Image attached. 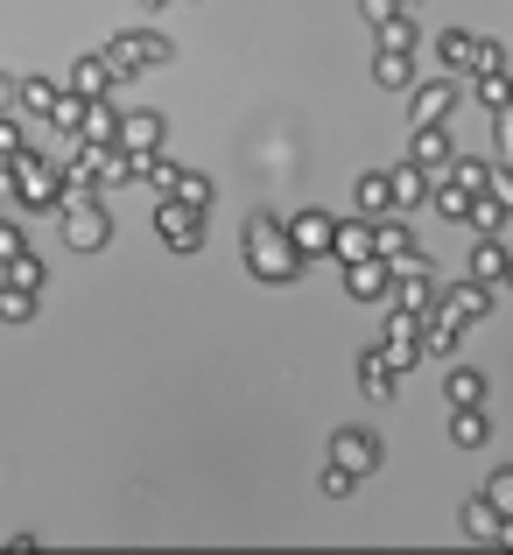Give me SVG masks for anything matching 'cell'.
I'll use <instances>...</instances> for the list:
<instances>
[{
	"label": "cell",
	"instance_id": "1",
	"mask_svg": "<svg viewBox=\"0 0 513 555\" xmlns=\"http://www.w3.org/2000/svg\"><path fill=\"white\" fill-rule=\"evenodd\" d=\"M240 246H246V274H254V282H268V288H282V282H296V274H303V260H296V246H288L282 218H268V211L246 218Z\"/></svg>",
	"mask_w": 513,
	"mask_h": 555
},
{
	"label": "cell",
	"instance_id": "2",
	"mask_svg": "<svg viewBox=\"0 0 513 555\" xmlns=\"http://www.w3.org/2000/svg\"><path fill=\"white\" fill-rule=\"evenodd\" d=\"M14 197L28 204V211H64V163L56 155H14Z\"/></svg>",
	"mask_w": 513,
	"mask_h": 555
},
{
	"label": "cell",
	"instance_id": "3",
	"mask_svg": "<svg viewBox=\"0 0 513 555\" xmlns=\"http://www.w3.org/2000/svg\"><path fill=\"white\" fill-rule=\"evenodd\" d=\"M99 56L113 64V85H120V78H141V70H163L176 50H169V36H155V28H127V36H113Z\"/></svg>",
	"mask_w": 513,
	"mask_h": 555
},
{
	"label": "cell",
	"instance_id": "4",
	"mask_svg": "<svg viewBox=\"0 0 513 555\" xmlns=\"http://www.w3.org/2000/svg\"><path fill=\"white\" fill-rule=\"evenodd\" d=\"M64 246L70 254H99V246H113V211L106 197H64Z\"/></svg>",
	"mask_w": 513,
	"mask_h": 555
},
{
	"label": "cell",
	"instance_id": "5",
	"mask_svg": "<svg viewBox=\"0 0 513 555\" xmlns=\"http://www.w3.org/2000/svg\"><path fill=\"white\" fill-rule=\"evenodd\" d=\"M436 296H444V282H436V268L422 254L394 260V288H387V310H408V317H429Z\"/></svg>",
	"mask_w": 513,
	"mask_h": 555
},
{
	"label": "cell",
	"instance_id": "6",
	"mask_svg": "<svg viewBox=\"0 0 513 555\" xmlns=\"http://www.w3.org/2000/svg\"><path fill=\"white\" fill-rule=\"evenodd\" d=\"M155 240H163L169 254H197V246H204V218L190 211V204L163 197V204H155Z\"/></svg>",
	"mask_w": 513,
	"mask_h": 555
},
{
	"label": "cell",
	"instance_id": "7",
	"mask_svg": "<svg viewBox=\"0 0 513 555\" xmlns=\"http://www.w3.org/2000/svg\"><path fill=\"white\" fill-rule=\"evenodd\" d=\"M282 232H288V246H296V260H331V240H338V218H331V211H317V204H310V211H296Z\"/></svg>",
	"mask_w": 513,
	"mask_h": 555
},
{
	"label": "cell",
	"instance_id": "8",
	"mask_svg": "<svg viewBox=\"0 0 513 555\" xmlns=\"http://www.w3.org/2000/svg\"><path fill=\"white\" fill-rule=\"evenodd\" d=\"M331 464H338L345 478H373L380 472V436L373 429H338L331 436Z\"/></svg>",
	"mask_w": 513,
	"mask_h": 555
},
{
	"label": "cell",
	"instance_id": "9",
	"mask_svg": "<svg viewBox=\"0 0 513 555\" xmlns=\"http://www.w3.org/2000/svg\"><path fill=\"white\" fill-rule=\"evenodd\" d=\"M408 163L422 169V177H450V163H458V149H450V127H415L408 134Z\"/></svg>",
	"mask_w": 513,
	"mask_h": 555
},
{
	"label": "cell",
	"instance_id": "10",
	"mask_svg": "<svg viewBox=\"0 0 513 555\" xmlns=\"http://www.w3.org/2000/svg\"><path fill=\"white\" fill-rule=\"evenodd\" d=\"M70 99H85V106H99V99H113V64L106 56H78V64H70V85H64Z\"/></svg>",
	"mask_w": 513,
	"mask_h": 555
},
{
	"label": "cell",
	"instance_id": "11",
	"mask_svg": "<svg viewBox=\"0 0 513 555\" xmlns=\"http://www.w3.org/2000/svg\"><path fill=\"white\" fill-rule=\"evenodd\" d=\"M450 106H458V85H450V78L415 85V106H408V120H415V127H450Z\"/></svg>",
	"mask_w": 513,
	"mask_h": 555
},
{
	"label": "cell",
	"instance_id": "12",
	"mask_svg": "<svg viewBox=\"0 0 513 555\" xmlns=\"http://www.w3.org/2000/svg\"><path fill=\"white\" fill-rule=\"evenodd\" d=\"M436 302H444V310L458 317V324H486L492 288H478V282H464V274H458V282H444V296H436Z\"/></svg>",
	"mask_w": 513,
	"mask_h": 555
},
{
	"label": "cell",
	"instance_id": "13",
	"mask_svg": "<svg viewBox=\"0 0 513 555\" xmlns=\"http://www.w3.org/2000/svg\"><path fill=\"white\" fill-rule=\"evenodd\" d=\"M120 149L127 155H163V113H120Z\"/></svg>",
	"mask_w": 513,
	"mask_h": 555
},
{
	"label": "cell",
	"instance_id": "14",
	"mask_svg": "<svg viewBox=\"0 0 513 555\" xmlns=\"http://www.w3.org/2000/svg\"><path fill=\"white\" fill-rule=\"evenodd\" d=\"M351 197H359L365 225H380V218H401V211H394V183H387V169H365V177L351 183Z\"/></svg>",
	"mask_w": 513,
	"mask_h": 555
},
{
	"label": "cell",
	"instance_id": "15",
	"mask_svg": "<svg viewBox=\"0 0 513 555\" xmlns=\"http://www.w3.org/2000/svg\"><path fill=\"white\" fill-rule=\"evenodd\" d=\"M78 141H85V149H120V106H113V99L85 106V120H78Z\"/></svg>",
	"mask_w": 513,
	"mask_h": 555
},
{
	"label": "cell",
	"instance_id": "16",
	"mask_svg": "<svg viewBox=\"0 0 513 555\" xmlns=\"http://www.w3.org/2000/svg\"><path fill=\"white\" fill-rule=\"evenodd\" d=\"M458 338H464V324L436 302V310L422 317V359H450V352H458Z\"/></svg>",
	"mask_w": 513,
	"mask_h": 555
},
{
	"label": "cell",
	"instance_id": "17",
	"mask_svg": "<svg viewBox=\"0 0 513 555\" xmlns=\"http://www.w3.org/2000/svg\"><path fill=\"white\" fill-rule=\"evenodd\" d=\"M464 282L500 288V282H506V240H478V246H472V260H464Z\"/></svg>",
	"mask_w": 513,
	"mask_h": 555
},
{
	"label": "cell",
	"instance_id": "18",
	"mask_svg": "<svg viewBox=\"0 0 513 555\" xmlns=\"http://www.w3.org/2000/svg\"><path fill=\"white\" fill-rule=\"evenodd\" d=\"M331 260H338V268H359V260H373V225H365V218H338Z\"/></svg>",
	"mask_w": 513,
	"mask_h": 555
},
{
	"label": "cell",
	"instance_id": "19",
	"mask_svg": "<svg viewBox=\"0 0 513 555\" xmlns=\"http://www.w3.org/2000/svg\"><path fill=\"white\" fill-rule=\"evenodd\" d=\"M444 401H450V415H464V408H486V373H478V366H450V373H444Z\"/></svg>",
	"mask_w": 513,
	"mask_h": 555
},
{
	"label": "cell",
	"instance_id": "20",
	"mask_svg": "<svg viewBox=\"0 0 513 555\" xmlns=\"http://www.w3.org/2000/svg\"><path fill=\"white\" fill-rule=\"evenodd\" d=\"M56 99H64L56 78H22V85H14V120H22V113H28V120H50Z\"/></svg>",
	"mask_w": 513,
	"mask_h": 555
},
{
	"label": "cell",
	"instance_id": "21",
	"mask_svg": "<svg viewBox=\"0 0 513 555\" xmlns=\"http://www.w3.org/2000/svg\"><path fill=\"white\" fill-rule=\"evenodd\" d=\"M408 254H415V225H408V218H380L373 225V260L394 268V260H408Z\"/></svg>",
	"mask_w": 513,
	"mask_h": 555
},
{
	"label": "cell",
	"instance_id": "22",
	"mask_svg": "<svg viewBox=\"0 0 513 555\" xmlns=\"http://www.w3.org/2000/svg\"><path fill=\"white\" fill-rule=\"evenodd\" d=\"M345 288H351L359 302H387L394 268H387V260H359V268H345Z\"/></svg>",
	"mask_w": 513,
	"mask_h": 555
},
{
	"label": "cell",
	"instance_id": "23",
	"mask_svg": "<svg viewBox=\"0 0 513 555\" xmlns=\"http://www.w3.org/2000/svg\"><path fill=\"white\" fill-rule=\"evenodd\" d=\"M394 379H401V373L387 366V352H380V345H373V352H359V387H365V401H394V393H401Z\"/></svg>",
	"mask_w": 513,
	"mask_h": 555
},
{
	"label": "cell",
	"instance_id": "24",
	"mask_svg": "<svg viewBox=\"0 0 513 555\" xmlns=\"http://www.w3.org/2000/svg\"><path fill=\"white\" fill-rule=\"evenodd\" d=\"M387 183H394V211H415V204H429V177H422L415 163H394Z\"/></svg>",
	"mask_w": 513,
	"mask_h": 555
},
{
	"label": "cell",
	"instance_id": "25",
	"mask_svg": "<svg viewBox=\"0 0 513 555\" xmlns=\"http://www.w3.org/2000/svg\"><path fill=\"white\" fill-rule=\"evenodd\" d=\"M436 183L464 190V197H486V183H492V163H478V155H458V163H450V177H436Z\"/></svg>",
	"mask_w": 513,
	"mask_h": 555
},
{
	"label": "cell",
	"instance_id": "26",
	"mask_svg": "<svg viewBox=\"0 0 513 555\" xmlns=\"http://www.w3.org/2000/svg\"><path fill=\"white\" fill-rule=\"evenodd\" d=\"M373 78L387 85V92H408V85H415V56H394V50H373Z\"/></svg>",
	"mask_w": 513,
	"mask_h": 555
},
{
	"label": "cell",
	"instance_id": "27",
	"mask_svg": "<svg viewBox=\"0 0 513 555\" xmlns=\"http://www.w3.org/2000/svg\"><path fill=\"white\" fill-rule=\"evenodd\" d=\"M464 225H472L478 240H506V232H513V218H506L492 197H472V218H464Z\"/></svg>",
	"mask_w": 513,
	"mask_h": 555
},
{
	"label": "cell",
	"instance_id": "28",
	"mask_svg": "<svg viewBox=\"0 0 513 555\" xmlns=\"http://www.w3.org/2000/svg\"><path fill=\"white\" fill-rule=\"evenodd\" d=\"M492 436V422H486V408H464V415H450V443L458 450H478Z\"/></svg>",
	"mask_w": 513,
	"mask_h": 555
},
{
	"label": "cell",
	"instance_id": "29",
	"mask_svg": "<svg viewBox=\"0 0 513 555\" xmlns=\"http://www.w3.org/2000/svg\"><path fill=\"white\" fill-rule=\"evenodd\" d=\"M464 70H472V78H500L506 70V50L492 36H472V56H464Z\"/></svg>",
	"mask_w": 513,
	"mask_h": 555
},
{
	"label": "cell",
	"instance_id": "30",
	"mask_svg": "<svg viewBox=\"0 0 513 555\" xmlns=\"http://www.w3.org/2000/svg\"><path fill=\"white\" fill-rule=\"evenodd\" d=\"M472 92H478V106L500 120V113H513V78L500 70V78H472Z\"/></svg>",
	"mask_w": 513,
	"mask_h": 555
},
{
	"label": "cell",
	"instance_id": "31",
	"mask_svg": "<svg viewBox=\"0 0 513 555\" xmlns=\"http://www.w3.org/2000/svg\"><path fill=\"white\" fill-rule=\"evenodd\" d=\"M464 534H472V542H500V514H492L486 500H464Z\"/></svg>",
	"mask_w": 513,
	"mask_h": 555
},
{
	"label": "cell",
	"instance_id": "32",
	"mask_svg": "<svg viewBox=\"0 0 513 555\" xmlns=\"http://www.w3.org/2000/svg\"><path fill=\"white\" fill-rule=\"evenodd\" d=\"M176 204H190V211H211V177H197V169H183V177H176Z\"/></svg>",
	"mask_w": 513,
	"mask_h": 555
},
{
	"label": "cell",
	"instance_id": "33",
	"mask_svg": "<svg viewBox=\"0 0 513 555\" xmlns=\"http://www.w3.org/2000/svg\"><path fill=\"white\" fill-rule=\"evenodd\" d=\"M429 204H436V218H450V225H464V218H472V197H464V190H450V183H429Z\"/></svg>",
	"mask_w": 513,
	"mask_h": 555
},
{
	"label": "cell",
	"instance_id": "34",
	"mask_svg": "<svg viewBox=\"0 0 513 555\" xmlns=\"http://www.w3.org/2000/svg\"><path fill=\"white\" fill-rule=\"evenodd\" d=\"M0 274H8V288H22V296H42V282H50L36 254H22V260H14V268H0Z\"/></svg>",
	"mask_w": 513,
	"mask_h": 555
},
{
	"label": "cell",
	"instance_id": "35",
	"mask_svg": "<svg viewBox=\"0 0 513 555\" xmlns=\"http://www.w3.org/2000/svg\"><path fill=\"white\" fill-rule=\"evenodd\" d=\"M176 177H183V163H169V155H149V169H141V183L163 190V197H176Z\"/></svg>",
	"mask_w": 513,
	"mask_h": 555
},
{
	"label": "cell",
	"instance_id": "36",
	"mask_svg": "<svg viewBox=\"0 0 513 555\" xmlns=\"http://www.w3.org/2000/svg\"><path fill=\"white\" fill-rule=\"evenodd\" d=\"M478 500H486V506H492L500 520L513 514V464H506V472H492V478H486V492H478Z\"/></svg>",
	"mask_w": 513,
	"mask_h": 555
},
{
	"label": "cell",
	"instance_id": "37",
	"mask_svg": "<svg viewBox=\"0 0 513 555\" xmlns=\"http://www.w3.org/2000/svg\"><path fill=\"white\" fill-rule=\"evenodd\" d=\"M436 56H444V70H464V56H472V36H464V28H444V36H436Z\"/></svg>",
	"mask_w": 513,
	"mask_h": 555
},
{
	"label": "cell",
	"instance_id": "38",
	"mask_svg": "<svg viewBox=\"0 0 513 555\" xmlns=\"http://www.w3.org/2000/svg\"><path fill=\"white\" fill-rule=\"evenodd\" d=\"M36 317V296H22V288H0V324H28Z\"/></svg>",
	"mask_w": 513,
	"mask_h": 555
},
{
	"label": "cell",
	"instance_id": "39",
	"mask_svg": "<svg viewBox=\"0 0 513 555\" xmlns=\"http://www.w3.org/2000/svg\"><path fill=\"white\" fill-rule=\"evenodd\" d=\"M380 50L408 56V50H415V22H408V14H401V22H387V28H380Z\"/></svg>",
	"mask_w": 513,
	"mask_h": 555
},
{
	"label": "cell",
	"instance_id": "40",
	"mask_svg": "<svg viewBox=\"0 0 513 555\" xmlns=\"http://www.w3.org/2000/svg\"><path fill=\"white\" fill-rule=\"evenodd\" d=\"M28 254V240H22V225L14 218H0V268H14V260Z\"/></svg>",
	"mask_w": 513,
	"mask_h": 555
},
{
	"label": "cell",
	"instance_id": "41",
	"mask_svg": "<svg viewBox=\"0 0 513 555\" xmlns=\"http://www.w3.org/2000/svg\"><path fill=\"white\" fill-rule=\"evenodd\" d=\"M14 155H28V134H22V120H0V163H14Z\"/></svg>",
	"mask_w": 513,
	"mask_h": 555
},
{
	"label": "cell",
	"instance_id": "42",
	"mask_svg": "<svg viewBox=\"0 0 513 555\" xmlns=\"http://www.w3.org/2000/svg\"><path fill=\"white\" fill-rule=\"evenodd\" d=\"M394 338H415V345H422V317H408V310H387V338H380V345H394Z\"/></svg>",
	"mask_w": 513,
	"mask_h": 555
},
{
	"label": "cell",
	"instance_id": "43",
	"mask_svg": "<svg viewBox=\"0 0 513 555\" xmlns=\"http://www.w3.org/2000/svg\"><path fill=\"white\" fill-rule=\"evenodd\" d=\"M50 120H56V134H78V120H85V99H56V113H50Z\"/></svg>",
	"mask_w": 513,
	"mask_h": 555
},
{
	"label": "cell",
	"instance_id": "44",
	"mask_svg": "<svg viewBox=\"0 0 513 555\" xmlns=\"http://www.w3.org/2000/svg\"><path fill=\"white\" fill-rule=\"evenodd\" d=\"M380 352H387V366H394V373H408V366L422 359V345H415V338H394V345H380Z\"/></svg>",
	"mask_w": 513,
	"mask_h": 555
},
{
	"label": "cell",
	"instance_id": "45",
	"mask_svg": "<svg viewBox=\"0 0 513 555\" xmlns=\"http://www.w3.org/2000/svg\"><path fill=\"white\" fill-rule=\"evenodd\" d=\"M317 486H324V500H351V486H359V478H345L338 464H324V478H317Z\"/></svg>",
	"mask_w": 513,
	"mask_h": 555
},
{
	"label": "cell",
	"instance_id": "46",
	"mask_svg": "<svg viewBox=\"0 0 513 555\" xmlns=\"http://www.w3.org/2000/svg\"><path fill=\"white\" fill-rule=\"evenodd\" d=\"M492 155H500V163H513V113H500V120H492Z\"/></svg>",
	"mask_w": 513,
	"mask_h": 555
},
{
	"label": "cell",
	"instance_id": "47",
	"mask_svg": "<svg viewBox=\"0 0 513 555\" xmlns=\"http://www.w3.org/2000/svg\"><path fill=\"white\" fill-rule=\"evenodd\" d=\"M359 14H365V22H373V28H387V22H401V14H408V8H394V0H365V8H359Z\"/></svg>",
	"mask_w": 513,
	"mask_h": 555
},
{
	"label": "cell",
	"instance_id": "48",
	"mask_svg": "<svg viewBox=\"0 0 513 555\" xmlns=\"http://www.w3.org/2000/svg\"><path fill=\"white\" fill-rule=\"evenodd\" d=\"M14 113V78H0V120Z\"/></svg>",
	"mask_w": 513,
	"mask_h": 555
},
{
	"label": "cell",
	"instance_id": "49",
	"mask_svg": "<svg viewBox=\"0 0 513 555\" xmlns=\"http://www.w3.org/2000/svg\"><path fill=\"white\" fill-rule=\"evenodd\" d=\"M14 197V163H0V204Z\"/></svg>",
	"mask_w": 513,
	"mask_h": 555
},
{
	"label": "cell",
	"instance_id": "50",
	"mask_svg": "<svg viewBox=\"0 0 513 555\" xmlns=\"http://www.w3.org/2000/svg\"><path fill=\"white\" fill-rule=\"evenodd\" d=\"M506 268H513V232H506Z\"/></svg>",
	"mask_w": 513,
	"mask_h": 555
},
{
	"label": "cell",
	"instance_id": "51",
	"mask_svg": "<svg viewBox=\"0 0 513 555\" xmlns=\"http://www.w3.org/2000/svg\"><path fill=\"white\" fill-rule=\"evenodd\" d=\"M506 288H513V268H506Z\"/></svg>",
	"mask_w": 513,
	"mask_h": 555
},
{
	"label": "cell",
	"instance_id": "52",
	"mask_svg": "<svg viewBox=\"0 0 513 555\" xmlns=\"http://www.w3.org/2000/svg\"><path fill=\"white\" fill-rule=\"evenodd\" d=\"M500 169H506V177H513V163H500Z\"/></svg>",
	"mask_w": 513,
	"mask_h": 555
},
{
	"label": "cell",
	"instance_id": "53",
	"mask_svg": "<svg viewBox=\"0 0 513 555\" xmlns=\"http://www.w3.org/2000/svg\"><path fill=\"white\" fill-rule=\"evenodd\" d=\"M0 288H8V274H0Z\"/></svg>",
	"mask_w": 513,
	"mask_h": 555
},
{
	"label": "cell",
	"instance_id": "54",
	"mask_svg": "<svg viewBox=\"0 0 513 555\" xmlns=\"http://www.w3.org/2000/svg\"><path fill=\"white\" fill-rule=\"evenodd\" d=\"M22 555H28V548H22Z\"/></svg>",
	"mask_w": 513,
	"mask_h": 555
}]
</instances>
